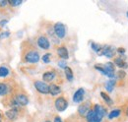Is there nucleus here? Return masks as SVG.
<instances>
[{
    "label": "nucleus",
    "mask_w": 128,
    "mask_h": 122,
    "mask_svg": "<svg viewBox=\"0 0 128 122\" xmlns=\"http://www.w3.org/2000/svg\"><path fill=\"white\" fill-rule=\"evenodd\" d=\"M8 92H9V87L4 83H0V96H6Z\"/></svg>",
    "instance_id": "obj_19"
},
{
    "label": "nucleus",
    "mask_w": 128,
    "mask_h": 122,
    "mask_svg": "<svg viewBox=\"0 0 128 122\" xmlns=\"http://www.w3.org/2000/svg\"><path fill=\"white\" fill-rule=\"evenodd\" d=\"M44 122H50V121H49V120H46V121H44Z\"/></svg>",
    "instance_id": "obj_35"
},
{
    "label": "nucleus",
    "mask_w": 128,
    "mask_h": 122,
    "mask_svg": "<svg viewBox=\"0 0 128 122\" xmlns=\"http://www.w3.org/2000/svg\"><path fill=\"white\" fill-rule=\"evenodd\" d=\"M54 122H63V121L61 120V118L59 116H55L54 117Z\"/></svg>",
    "instance_id": "obj_33"
},
{
    "label": "nucleus",
    "mask_w": 128,
    "mask_h": 122,
    "mask_svg": "<svg viewBox=\"0 0 128 122\" xmlns=\"http://www.w3.org/2000/svg\"><path fill=\"white\" fill-rule=\"evenodd\" d=\"M61 92V89L59 86L55 85V84H51L49 85V94L51 96H57Z\"/></svg>",
    "instance_id": "obj_15"
},
{
    "label": "nucleus",
    "mask_w": 128,
    "mask_h": 122,
    "mask_svg": "<svg viewBox=\"0 0 128 122\" xmlns=\"http://www.w3.org/2000/svg\"><path fill=\"white\" fill-rule=\"evenodd\" d=\"M38 46H40V48H42V49H48L49 46H50V44H49V40H48V38L46 36H40L38 38Z\"/></svg>",
    "instance_id": "obj_8"
},
{
    "label": "nucleus",
    "mask_w": 128,
    "mask_h": 122,
    "mask_svg": "<svg viewBox=\"0 0 128 122\" xmlns=\"http://www.w3.org/2000/svg\"><path fill=\"white\" fill-rule=\"evenodd\" d=\"M114 86H115V80H110V81H108V83H106V90L108 92L113 91Z\"/></svg>",
    "instance_id": "obj_22"
},
{
    "label": "nucleus",
    "mask_w": 128,
    "mask_h": 122,
    "mask_svg": "<svg viewBox=\"0 0 128 122\" xmlns=\"http://www.w3.org/2000/svg\"><path fill=\"white\" fill-rule=\"evenodd\" d=\"M114 63H115V65L118 66L119 68H127V66H128L127 63L123 60L122 58H119V57L114 60Z\"/></svg>",
    "instance_id": "obj_18"
},
{
    "label": "nucleus",
    "mask_w": 128,
    "mask_h": 122,
    "mask_svg": "<svg viewBox=\"0 0 128 122\" xmlns=\"http://www.w3.org/2000/svg\"><path fill=\"white\" fill-rule=\"evenodd\" d=\"M91 46H92V48H93V50H95L96 52H100V50H102V46H100V44H96V42H92V44H91Z\"/></svg>",
    "instance_id": "obj_25"
},
{
    "label": "nucleus",
    "mask_w": 128,
    "mask_h": 122,
    "mask_svg": "<svg viewBox=\"0 0 128 122\" xmlns=\"http://www.w3.org/2000/svg\"><path fill=\"white\" fill-rule=\"evenodd\" d=\"M100 96H102V98L104 100V102H106V104H108L110 106H112L113 104V100H112V98L106 94V92H100Z\"/></svg>",
    "instance_id": "obj_21"
},
{
    "label": "nucleus",
    "mask_w": 128,
    "mask_h": 122,
    "mask_svg": "<svg viewBox=\"0 0 128 122\" xmlns=\"http://www.w3.org/2000/svg\"><path fill=\"white\" fill-rule=\"evenodd\" d=\"M50 56H51L50 53L44 54V55L42 56V61H44V63H49V62H50Z\"/></svg>",
    "instance_id": "obj_26"
},
{
    "label": "nucleus",
    "mask_w": 128,
    "mask_h": 122,
    "mask_svg": "<svg viewBox=\"0 0 128 122\" xmlns=\"http://www.w3.org/2000/svg\"><path fill=\"white\" fill-rule=\"evenodd\" d=\"M54 32L59 38H63L66 34V29L62 23H56L54 25Z\"/></svg>",
    "instance_id": "obj_4"
},
{
    "label": "nucleus",
    "mask_w": 128,
    "mask_h": 122,
    "mask_svg": "<svg viewBox=\"0 0 128 122\" xmlns=\"http://www.w3.org/2000/svg\"><path fill=\"white\" fill-rule=\"evenodd\" d=\"M54 78H55V72L53 71H48L42 75V79L46 82H51L52 80H54Z\"/></svg>",
    "instance_id": "obj_16"
},
{
    "label": "nucleus",
    "mask_w": 128,
    "mask_h": 122,
    "mask_svg": "<svg viewBox=\"0 0 128 122\" xmlns=\"http://www.w3.org/2000/svg\"><path fill=\"white\" fill-rule=\"evenodd\" d=\"M15 102L19 106H27L29 104V98L24 94H18L15 98Z\"/></svg>",
    "instance_id": "obj_9"
},
{
    "label": "nucleus",
    "mask_w": 128,
    "mask_h": 122,
    "mask_svg": "<svg viewBox=\"0 0 128 122\" xmlns=\"http://www.w3.org/2000/svg\"><path fill=\"white\" fill-rule=\"evenodd\" d=\"M64 71H65V76H66V79L69 81V82H71V81H73V72H72V69L70 68V67H66L65 69H64Z\"/></svg>",
    "instance_id": "obj_17"
},
{
    "label": "nucleus",
    "mask_w": 128,
    "mask_h": 122,
    "mask_svg": "<svg viewBox=\"0 0 128 122\" xmlns=\"http://www.w3.org/2000/svg\"><path fill=\"white\" fill-rule=\"evenodd\" d=\"M86 119H87V122H102V118L100 117L98 114L96 113V111L94 109H91L87 115H86Z\"/></svg>",
    "instance_id": "obj_5"
},
{
    "label": "nucleus",
    "mask_w": 128,
    "mask_h": 122,
    "mask_svg": "<svg viewBox=\"0 0 128 122\" xmlns=\"http://www.w3.org/2000/svg\"><path fill=\"white\" fill-rule=\"evenodd\" d=\"M119 114H120V109H114V110L110 111V113L108 114V118H110V119L115 118V117H117Z\"/></svg>",
    "instance_id": "obj_23"
},
{
    "label": "nucleus",
    "mask_w": 128,
    "mask_h": 122,
    "mask_svg": "<svg viewBox=\"0 0 128 122\" xmlns=\"http://www.w3.org/2000/svg\"><path fill=\"white\" fill-rule=\"evenodd\" d=\"M58 65H59V67H61V68H63V69H65V68L67 67L65 61H59V62H58Z\"/></svg>",
    "instance_id": "obj_29"
},
{
    "label": "nucleus",
    "mask_w": 128,
    "mask_h": 122,
    "mask_svg": "<svg viewBox=\"0 0 128 122\" xmlns=\"http://www.w3.org/2000/svg\"><path fill=\"white\" fill-rule=\"evenodd\" d=\"M10 36V32H8V30H6V32H0V40H2V38H8Z\"/></svg>",
    "instance_id": "obj_27"
},
{
    "label": "nucleus",
    "mask_w": 128,
    "mask_h": 122,
    "mask_svg": "<svg viewBox=\"0 0 128 122\" xmlns=\"http://www.w3.org/2000/svg\"><path fill=\"white\" fill-rule=\"evenodd\" d=\"M8 4V0H0V7H4Z\"/></svg>",
    "instance_id": "obj_30"
},
{
    "label": "nucleus",
    "mask_w": 128,
    "mask_h": 122,
    "mask_svg": "<svg viewBox=\"0 0 128 122\" xmlns=\"http://www.w3.org/2000/svg\"><path fill=\"white\" fill-rule=\"evenodd\" d=\"M25 61L29 63H36L40 61V54L36 50H30L25 55Z\"/></svg>",
    "instance_id": "obj_1"
},
{
    "label": "nucleus",
    "mask_w": 128,
    "mask_h": 122,
    "mask_svg": "<svg viewBox=\"0 0 128 122\" xmlns=\"http://www.w3.org/2000/svg\"><path fill=\"white\" fill-rule=\"evenodd\" d=\"M0 122H1V121H0Z\"/></svg>",
    "instance_id": "obj_38"
},
{
    "label": "nucleus",
    "mask_w": 128,
    "mask_h": 122,
    "mask_svg": "<svg viewBox=\"0 0 128 122\" xmlns=\"http://www.w3.org/2000/svg\"><path fill=\"white\" fill-rule=\"evenodd\" d=\"M126 15H127V17H128V12H127V13H126Z\"/></svg>",
    "instance_id": "obj_36"
},
{
    "label": "nucleus",
    "mask_w": 128,
    "mask_h": 122,
    "mask_svg": "<svg viewBox=\"0 0 128 122\" xmlns=\"http://www.w3.org/2000/svg\"><path fill=\"white\" fill-rule=\"evenodd\" d=\"M9 73H10V71H9V69H8L7 67H5V66H0V77H2V78L7 77L9 75Z\"/></svg>",
    "instance_id": "obj_20"
},
{
    "label": "nucleus",
    "mask_w": 128,
    "mask_h": 122,
    "mask_svg": "<svg viewBox=\"0 0 128 122\" xmlns=\"http://www.w3.org/2000/svg\"><path fill=\"white\" fill-rule=\"evenodd\" d=\"M34 88L36 90L40 92V94H49V86L46 82H42V81H36L34 82Z\"/></svg>",
    "instance_id": "obj_2"
},
{
    "label": "nucleus",
    "mask_w": 128,
    "mask_h": 122,
    "mask_svg": "<svg viewBox=\"0 0 128 122\" xmlns=\"http://www.w3.org/2000/svg\"><path fill=\"white\" fill-rule=\"evenodd\" d=\"M117 73H118V78L119 79H123L125 77V72L124 71H118Z\"/></svg>",
    "instance_id": "obj_28"
},
{
    "label": "nucleus",
    "mask_w": 128,
    "mask_h": 122,
    "mask_svg": "<svg viewBox=\"0 0 128 122\" xmlns=\"http://www.w3.org/2000/svg\"><path fill=\"white\" fill-rule=\"evenodd\" d=\"M22 0H8V4H10L11 6H19L22 4Z\"/></svg>",
    "instance_id": "obj_24"
},
{
    "label": "nucleus",
    "mask_w": 128,
    "mask_h": 122,
    "mask_svg": "<svg viewBox=\"0 0 128 122\" xmlns=\"http://www.w3.org/2000/svg\"><path fill=\"white\" fill-rule=\"evenodd\" d=\"M0 117H1V114H0Z\"/></svg>",
    "instance_id": "obj_37"
},
{
    "label": "nucleus",
    "mask_w": 128,
    "mask_h": 122,
    "mask_svg": "<svg viewBox=\"0 0 128 122\" xmlns=\"http://www.w3.org/2000/svg\"><path fill=\"white\" fill-rule=\"evenodd\" d=\"M5 115H6V117H7L8 119H10V120H15L17 118V116H18V110H17V108H14V107H13V108L7 110L6 113H5Z\"/></svg>",
    "instance_id": "obj_12"
},
{
    "label": "nucleus",
    "mask_w": 128,
    "mask_h": 122,
    "mask_svg": "<svg viewBox=\"0 0 128 122\" xmlns=\"http://www.w3.org/2000/svg\"><path fill=\"white\" fill-rule=\"evenodd\" d=\"M54 106H55V108H56L58 111L62 112V111H64V110L68 107V102H67V100H66L64 98L60 96V98H58L55 100Z\"/></svg>",
    "instance_id": "obj_3"
},
{
    "label": "nucleus",
    "mask_w": 128,
    "mask_h": 122,
    "mask_svg": "<svg viewBox=\"0 0 128 122\" xmlns=\"http://www.w3.org/2000/svg\"><path fill=\"white\" fill-rule=\"evenodd\" d=\"M94 110L96 111V114H98L100 117H102V118H104V116L106 114V108L104 106H100V104H96V106H94Z\"/></svg>",
    "instance_id": "obj_14"
},
{
    "label": "nucleus",
    "mask_w": 128,
    "mask_h": 122,
    "mask_svg": "<svg viewBox=\"0 0 128 122\" xmlns=\"http://www.w3.org/2000/svg\"><path fill=\"white\" fill-rule=\"evenodd\" d=\"M98 55H104V56H106L108 58H112V56L114 55V49L112 46H104L98 52Z\"/></svg>",
    "instance_id": "obj_7"
},
{
    "label": "nucleus",
    "mask_w": 128,
    "mask_h": 122,
    "mask_svg": "<svg viewBox=\"0 0 128 122\" xmlns=\"http://www.w3.org/2000/svg\"><path fill=\"white\" fill-rule=\"evenodd\" d=\"M57 54L62 58V59H68L69 57V54H68V50L65 46H60L57 48Z\"/></svg>",
    "instance_id": "obj_13"
},
{
    "label": "nucleus",
    "mask_w": 128,
    "mask_h": 122,
    "mask_svg": "<svg viewBox=\"0 0 128 122\" xmlns=\"http://www.w3.org/2000/svg\"><path fill=\"white\" fill-rule=\"evenodd\" d=\"M117 51H118V53H120V54H124L125 49H124V48H122V47H120V48H118V49H117Z\"/></svg>",
    "instance_id": "obj_32"
},
{
    "label": "nucleus",
    "mask_w": 128,
    "mask_h": 122,
    "mask_svg": "<svg viewBox=\"0 0 128 122\" xmlns=\"http://www.w3.org/2000/svg\"><path fill=\"white\" fill-rule=\"evenodd\" d=\"M7 23H8V20H2V21H0V27H4Z\"/></svg>",
    "instance_id": "obj_31"
},
{
    "label": "nucleus",
    "mask_w": 128,
    "mask_h": 122,
    "mask_svg": "<svg viewBox=\"0 0 128 122\" xmlns=\"http://www.w3.org/2000/svg\"><path fill=\"white\" fill-rule=\"evenodd\" d=\"M104 75L110 78H113L115 76V68H114V64L112 62H108L104 66Z\"/></svg>",
    "instance_id": "obj_6"
},
{
    "label": "nucleus",
    "mask_w": 128,
    "mask_h": 122,
    "mask_svg": "<svg viewBox=\"0 0 128 122\" xmlns=\"http://www.w3.org/2000/svg\"><path fill=\"white\" fill-rule=\"evenodd\" d=\"M90 106H91V104H90V102H89L82 104L80 106L78 107V113L80 114L81 116L87 115V113L91 110V109H90Z\"/></svg>",
    "instance_id": "obj_10"
},
{
    "label": "nucleus",
    "mask_w": 128,
    "mask_h": 122,
    "mask_svg": "<svg viewBox=\"0 0 128 122\" xmlns=\"http://www.w3.org/2000/svg\"><path fill=\"white\" fill-rule=\"evenodd\" d=\"M84 94H85L84 89H83V88H80L79 90H77V91L75 92V94H74V96H73V100H74L75 102H81L83 100V98H84Z\"/></svg>",
    "instance_id": "obj_11"
},
{
    "label": "nucleus",
    "mask_w": 128,
    "mask_h": 122,
    "mask_svg": "<svg viewBox=\"0 0 128 122\" xmlns=\"http://www.w3.org/2000/svg\"><path fill=\"white\" fill-rule=\"evenodd\" d=\"M126 115H127V117H128V107H127V109H126Z\"/></svg>",
    "instance_id": "obj_34"
}]
</instances>
